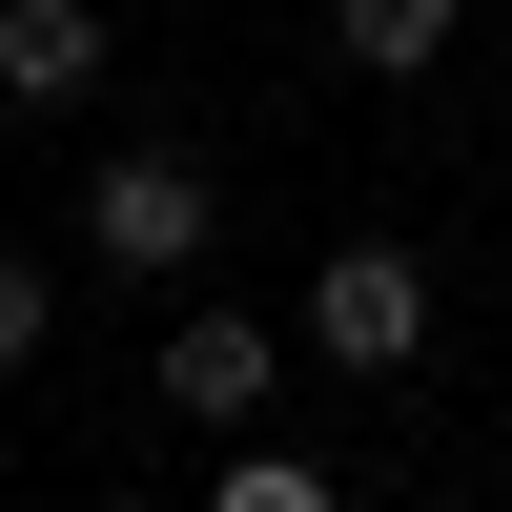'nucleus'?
<instances>
[{
    "instance_id": "1",
    "label": "nucleus",
    "mask_w": 512,
    "mask_h": 512,
    "mask_svg": "<svg viewBox=\"0 0 512 512\" xmlns=\"http://www.w3.org/2000/svg\"><path fill=\"white\" fill-rule=\"evenodd\" d=\"M205 226H226V185H205L185 144H123L103 185H82V246H103L123 287H185V267H205Z\"/></svg>"
},
{
    "instance_id": "2",
    "label": "nucleus",
    "mask_w": 512,
    "mask_h": 512,
    "mask_svg": "<svg viewBox=\"0 0 512 512\" xmlns=\"http://www.w3.org/2000/svg\"><path fill=\"white\" fill-rule=\"evenodd\" d=\"M308 349H328V369H410V349H431V267H410L390 226H349V246L308 267Z\"/></svg>"
},
{
    "instance_id": "3",
    "label": "nucleus",
    "mask_w": 512,
    "mask_h": 512,
    "mask_svg": "<svg viewBox=\"0 0 512 512\" xmlns=\"http://www.w3.org/2000/svg\"><path fill=\"white\" fill-rule=\"evenodd\" d=\"M144 390L185 410V431H246V410L287 390V349H267V328H246V308H185V328H164V349H144Z\"/></svg>"
},
{
    "instance_id": "4",
    "label": "nucleus",
    "mask_w": 512,
    "mask_h": 512,
    "mask_svg": "<svg viewBox=\"0 0 512 512\" xmlns=\"http://www.w3.org/2000/svg\"><path fill=\"white\" fill-rule=\"evenodd\" d=\"M103 62H123V41H103V0H0V103H21V123L103 103Z\"/></svg>"
},
{
    "instance_id": "5",
    "label": "nucleus",
    "mask_w": 512,
    "mask_h": 512,
    "mask_svg": "<svg viewBox=\"0 0 512 512\" xmlns=\"http://www.w3.org/2000/svg\"><path fill=\"white\" fill-rule=\"evenodd\" d=\"M451 21H472V0H328V41H349L369 82H431V62H451Z\"/></svg>"
},
{
    "instance_id": "6",
    "label": "nucleus",
    "mask_w": 512,
    "mask_h": 512,
    "mask_svg": "<svg viewBox=\"0 0 512 512\" xmlns=\"http://www.w3.org/2000/svg\"><path fill=\"white\" fill-rule=\"evenodd\" d=\"M205 512H328V472L267 451V431H205Z\"/></svg>"
},
{
    "instance_id": "7",
    "label": "nucleus",
    "mask_w": 512,
    "mask_h": 512,
    "mask_svg": "<svg viewBox=\"0 0 512 512\" xmlns=\"http://www.w3.org/2000/svg\"><path fill=\"white\" fill-rule=\"evenodd\" d=\"M41 328H62V287H41V246H0V369H41Z\"/></svg>"
}]
</instances>
